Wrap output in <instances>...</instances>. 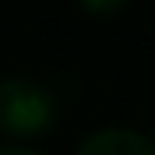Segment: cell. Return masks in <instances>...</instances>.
<instances>
[{"label": "cell", "instance_id": "6da1fadb", "mask_svg": "<svg viewBox=\"0 0 155 155\" xmlns=\"http://www.w3.org/2000/svg\"><path fill=\"white\" fill-rule=\"evenodd\" d=\"M60 99L35 78H4L0 81V134L39 137L57 127Z\"/></svg>", "mask_w": 155, "mask_h": 155}, {"label": "cell", "instance_id": "7a4b0ae2", "mask_svg": "<svg viewBox=\"0 0 155 155\" xmlns=\"http://www.w3.org/2000/svg\"><path fill=\"white\" fill-rule=\"evenodd\" d=\"M74 155H155V141L127 127H106L88 134Z\"/></svg>", "mask_w": 155, "mask_h": 155}, {"label": "cell", "instance_id": "3957f363", "mask_svg": "<svg viewBox=\"0 0 155 155\" xmlns=\"http://www.w3.org/2000/svg\"><path fill=\"white\" fill-rule=\"evenodd\" d=\"M78 4H81V11L92 14V18H113V14H120V11L130 7V0H78Z\"/></svg>", "mask_w": 155, "mask_h": 155}, {"label": "cell", "instance_id": "277c9868", "mask_svg": "<svg viewBox=\"0 0 155 155\" xmlns=\"http://www.w3.org/2000/svg\"><path fill=\"white\" fill-rule=\"evenodd\" d=\"M0 155H39V152H28V148H18V145H4Z\"/></svg>", "mask_w": 155, "mask_h": 155}]
</instances>
